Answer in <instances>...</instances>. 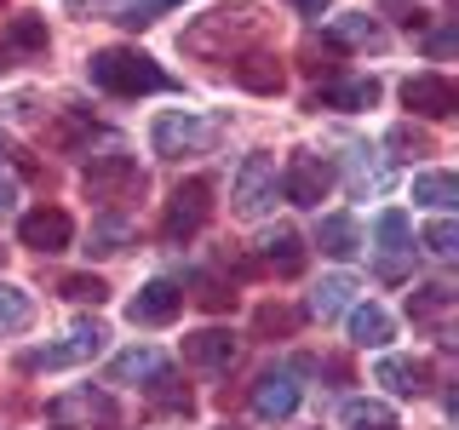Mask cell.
I'll return each mask as SVG.
<instances>
[{
  "label": "cell",
  "instance_id": "cell-25",
  "mask_svg": "<svg viewBox=\"0 0 459 430\" xmlns=\"http://www.w3.org/2000/svg\"><path fill=\"white\" fill-rule=\"evenodd\" d=\"M126 241H133V224L121 212H104V219H92V229H86V253H98V258L126 253Z\"/></svg>",
  "mask_w": 459,
  "mask_h": 430
},
{
  "label": "cell",
  "instance_id": "cell-8",
  "mask_svg": "<svg viewBox=\"0 0 459 430\" xmlns=\"http://www.w3.org/2000/svg\"><path fill=\"white\" fill-rule=\"evenodd\" d=\"M327 190H333V167H327L322 155L299 150L293 161H287V172H281V195L293 201V207H322Z\"/></svg>",
  "mask_w": 459,
  "mask_h": 430
},
{
  "label": "cell",
  "instance_id": "cell-24",
  "mask_svg": "<svg viewBox=\"0 0 459 430\" xmlns=\"http://www.w3.org/2000/svg\"><path fill=\"white\" fill-rule=\"evenodd\" d=\"M316 241H322L327 258H356V253H362V229H356L351 212H333V219H322Z\"/></svg>",
  "mask_w": 459,
  "mask_h": 430
},
{
  "label": "cell",
  "instance_id": "cell-9",
  "mask_svg": "<svg viewBox=\"0 0 459 430\" xmlns=\"http://www.w3.org/2000/svg\"><path fill=\"white\" fill-rule=\"evenodd\" d=\"M143 190V172L133 155H92L86 161V195H98V201H126V195H138Z\"/></svg>",
  "mask_w": 459,
  "mask_h": 430
},
{
  "label": "cell",
  "instance_id": "cell-35",
  "mask_svg": "<svg viewBox=\"0 0 459 430\" xmlns=\"http://www.w3.org/2000/svg\"><path fill=\"white\" fill-rule=\"evenodd\" d=\"M425 253L430 258H454L459 253V224L454 219H437V224L425 229Z\"/></svg>",
  "mask_w": 459,
  "mask_h": 430
},
{
  "label": "cell",
  "instance_id": "cell-26",
  "mask_svg": "<svg viewBox=\"0 0 459 430\" xmlns=\"http://www.w3.org/2000/svg\"><path fill=\"white\" fill-rule=\"evenodd\" d=\"M161 367H167V356L143 344V350H126V356H115V362H109V379H115V384H133V379H138V384H150Z\"/></svg>",
  "mask_w": 459,
  "mask_h": 430
},
{
  "label": "cell",
  "instance_id": "cell-13",
  "mask_svg": "<svg viewBox=\"0 0 459 430\" xmlns=\"http://www.w3.org/2000/svg\"><path fill=\"white\" fill-rule=\"evenodd\" d=\"M178 310H184V287H178V281H167V276L143 281V287H138V298L126 305V315H133V327H167Z\"/></svg>",
  "mask_w": 459,
  "mask_h": 430
},
{
  "label": "cell",
  "instance_id": "cell-32",
  "mask_svg": "<svg viewBox=\"0 0 459 430\" xmlns=\"http://www.w3.org/2000/svg\"><path fill=\"white\" fill-rule=\"evenodd\" d=\"M373 425H396L385 401H344V430H373Z\"/></svg>",
  "mask_w": 459,
  "mask_h": 430
},
{
  "label": "cell",
  "instance_id": "cell-39",
  "mask_svg": "<svg viewBox=\"0 0 459 430\" xmlns=\"http://www.w3.org/2000/svg\"><path fill=\"white\" fill-rule=\"evenodd\" d=\"M12 212H18V190L0 178V219H12Z\"/></svg>",
  "mask_w": 459,
  "mask_h": 430
},
{
  "label": "cell",
  "instance_id": "cell-3",
  "mask_svg": "<svg viewBox=\"0 0 459 430\" xmlns=\"http://www.w3.org/2000/svg\"><path fill=\"white\" fill-rule=\"evenodd\" d=\"M224 126L212 121V115H195V109H167L161 121L150 126V143L155 155H167V161H178V155H207L212 143H219Z\"/></svg>",
  "mask_w": 459,
  "mask_h": 430
},
{
  "label": "cell",
  "instance_id": "cell-37",
  "mask_svg": "<svg viewBox=\"0 0 459 430\" xmlns=\"http://www.w3.org/2000/svg\"><path fill=\"white\" fill-rule=\"evenodd\" d=\"M75 18H115V12L126 6V0H64Z\"/></svg>",
  "mask_w": 459,
  "mask_h": 430
},
{
  "label": "cell",
  "instance_id": "cell-1",
  "mask_svg": "<svg viewBox=\"0 0 459 430\" xmlns=\"http://www.w3.org/2000/svg\"><path fill=\"white\" fill-rule=\"evenodd\" d=\"M258 35H264V6L241 0V6H219L207 18H195L184 29V47L195 57H241Z\"/></svg>",
  "mask_w": 459,
  "mask_h": 430
},
{
  "label": "cell",
  "instance_id": "cell-2",
  "mask_svg": "<svg viewBox=\"0 0 459 430\" xmlns=\"http://www.w3.org/2000/svg\"><path fill=\"white\" fill-rule=\"evenodd\" d=\"M86 75H92L98 92L109 98H143V92H172V75L155 64L150 52L138 47H104L86 57Z\"/></svg>",
  "mask_w": 459,
  "mask_h": 430
},
{
  "label": "cell",
  "instance_id": "cell-20",
  "mask_svg": "<svg viewBox=\"0 0 459 430\" xmlns=\"http://www.w3.org/2000/svg\"><path fill=\"white\" fill-rule=\"evenodd\" d=\"M184 362L207 367V373H224L230 362H236V339H230L224 327H201V333L184 339Z\"/></svg>",
  "mask_w": 459,
  "mask_h": 430
},
{
  "label": "cell",
  "instance_id": "cell-14",
  "mask_svg": "<svg viewBox=\"0 0 459 430\" xmlns=\"http://www.w3.org/2000/svg\"><path fill=\"white\" fill-rule=\"evenodd\" d=\"M402 104H408L413 115H425V121H448V115L459 109V86L448 75H413L408 86H402Z\"/></svg>",
  "mask_w": 459,
  "mask_h": 430
},
{
  "label": "cell",
  "instance_id": "cell-6",
  "mask_svg": "<svg viewBox=\"0 0 459 430\" xmlns=\"http://www.w3.org/2000/svg\"><path fill=\"white\" fill-rule=\"evenodd\" d=\"M207 212H212V184H207V178H184L178 190H172V201H167L161 236H167V241H190L195 229L207 224Z\"/></svg>",
  "mask_w": 459,
  "mask_h": 430
},
{
  "label": "cell",
  "instance_id": "cell-10",
  "mask_svg": "<svg viewBox=\"0 0 459 430\" xmlns=\"http://www.w3.org/2000/svg\"><path fill=\"white\" fill-rule=\"evenodd\" d=\"M293 408H299V367L258 373V384H253V413H258V419H264V425H281Z\"/></svg>",
  "mask_w": 459,
  "mask_h": 430
},
{
  "label": "cell",
  "instance_id": "cell-27",
  "mask_svg": "<svg viewBox=\"0 0 459 430\" xmlns=\"http://www.w3.org/2000/svg\"><path fill=\"white\" fill-rule=\"evenodd\" d=\"M327 40H333V47H379V23L368 18V12H344V18H333L327 23Z\"/></svg>",
  "mask_w": 459,
  "mask_h": 430
},
{
  "label": "cell",
  "instance_id": "cell-23",
  "mask_svg": "<svg viewBox=\"0 0 459 430\" xmlns=\"http://www.w3.org/2000/svg\"><path fill=\"white\" fill-rule=\"evenodd\" d=\"M351 298H356V281L344 276V270H339V276H322L310 287V315H316V322H333V315L351 310Z\"/></svg>",
  "mask_w": 459,
  "mask_h": 430
},
{
  "label": "cell",
  "instance_id": "cell-21",
  "mask_svg": "<svg viewBox=\"0 0 459 430\" xmlns=\"http://www.w3.org/2000/svg\"><path fill=\"white\" fill-rule=\"evenodd\" d=\"M344 322H351V339L362 344V350H385L391 333H396L391 310H379V305H351V310H344Z\"/></svg>",
  "mask_w": 459,
  "mask_h": 430
},
{
  "label": "cell",
  "instance_id": "cell-22",
  "mask_svg": "<svg viewBox=\"0 0 459 430\" xmlns=\"http://www.w3.org/2000/svg\"><path fill=\"white\" fill-rule=\"evenodd\" d=\"M236 81L247 86V92H264V98H270V92H281L287 75H281V57H270V52H241V57H236Z\"/></svg>",
  "mask_w": 459,
  "mask_h": 430
},
{
  "label": "cell",
  "instance_id": "cell-17",
  "mask_svg": "<svg viewBox=\"0 0 459 430\" xmlns=\"http://www.w3.org/2000/svg\"><path fill=\"white\" fill-rule=\"evenodd\" d=\"M258 264L276 270V276H299V270H305V241H299V229H287V224L264 229V236H258Z\"/></svg>",
  "mask_w": 459,
  "mask_h": 430
},
{
  "label": "cell",
  "instance_id": "cell-36",
  "mask_svg": "<svg viewBox=\"0 0 459 430\" xmlns=\"http://www.w3.org/2000/svg\"><path fill=\"white\" fill-rule=\"evenodd\" d=\"M86 126H92V115H86V109H69L64 121L52 126V143H57V150H69V143H75V138L86 133Z\"/></svg>",
  "mask_w": 459,
  "mask_h": 430
},
{
  "label": "cell",
  "instance_id": "cell-44",
  "mask_svg": "<svg viewBox=\"0 0 459 430\" xmlns=\"http://www.w3.org/2000/svg\"><path fill=\"white\" fill-rule=\"evenodd\" d=\"M224 430H236V425H224Z\"/></svg>",
  "mask_w": 459,
  "mask_h": 430
},
{
  "label": "cell",
  "instance_id": "cell-12",
  "mask_svg": "<svg viewBox=\"0 0 459 430\" xmlns=\"http://www.w3.org/2000/svg\"><path fill=\"white\" fill-rule=\"evenodd\" d=\"M18 241L35 247V253H64L69 241H75V224H69L64 207H35V212L18 219Z\"/></svg>",
  "mask_w": 459,
  "mask_h": 430
},
{
  "label": "cell",
  "instance_id": "cell-7",
  "mask_svg": "<svg viewBox=\"0 0 459 430\" xmlns=\"http://www.w3.org/2000/svg\"><path fill=\"white\" fill-rule=\"evenodd\" d=\"M396 184V167L391 155H379L373 143H344V190H351L356 201L368 195H385Z\"/></svg>",
  "mask_w": 459,
  "mask_h": 430
},
{
  "label": "cell",
  "instance_id": "cell-38",
  "mask_svg": "<svg viewBox=\"0 0 459 430\" xmlns=\"http://www.w3.org/2000/svg\"><path fill=\"white\" fill-rule=\"evenodd\" d=\"M293 322H299L293 310H276V305L258 310V333H293Z\"/></svg>",
  "mask_w": 459,
  "mask_h": 430
},
{
  "label": "cell",
  "instance_id": "cell-40",
  "mask_svg": "<svg viewBox=\"0 0 459 430\" xmlns=\"http://www.w3.org/2000/svg\"><path fill=\"white\" fill-rule=\"evenodd\" d=\"M454 47H459V35H454V29H442V35H430V52H437V57H442V52H454Z\"/></svg>",
  "mask_w": 459,
  "mask_h": 430
},
{
  "label": "cell",
  "instance_id": "cell-11",
  "mask_svg": "<svg viewBox=\"0 0 459 430\" xmlns=\"http://www.w3.org/2000/svg\"><path fill=\"white\" fill-rule=\"evenodd\" d=\"M373 241H379V276H385V281H408V264H413L408 219H402V212H379Z\"/></svg>",
  "mask_w": 459,
  "mask_h": 430
},
{
  "label": "cell",
  "instance_id": "cell-34",
  "mask_svg": "<svg viewBox=\"0 0 459 430\" xmlns=\"http://www.w3.org/2000/svg\"><path fill=\"white\" fill-rule=\"evenodd\" d=\"M150 396L161 401L167 413H190V391H178V379H172L167 367H161V373H155V379H150Z\"/></svg>",
  "mask_w": 459,
  "mask_h": 430
},
{
  "label": "cell",
  "instance_id": "cell-18",
  "mask_svg": "<svg viewBox=\"0 0 459 430\" xmlns=\"http://www.w3.org/2000/svg\"><path fill=\"white\" fill-rule=\"evenodd\" d=\"M373 379L391 396H425L430 391V362H420V356H385V362L373 367Z\"/></svg>",
  "mask_w": 459,
  "mask_h": 430
},
{
  "label": "cell",
  "instance_id": "cell-16",
  "mask_svg": "<svg viewBox=\"0 0 459 430\" xmlns=\"http://www.w3.org/2000/svg\"><path fill=\"white\" fill-rule=\"evenodd\" d=\"M40 52H47V18H35V12L12 18L6 35H0V75L12 64H23V57H40Z\"/></svg>",
  "mask_w": 459,
  "mask_h": 430
},
{
  "label": "cell",
  "instance_id": "cell-33",
  "mask_svg": "<svg viewBox=\"0 0 459 430\" xmlns=\"http://www.w3.org/2000/svg\"><path fill=\"white\" fill-rule=\"evenodd\" d=\"M57 293H64L69 305H104L109 287L98 281V276H64V281H57Z\"/></svg>",
  "mask_w": 459,
  "mask_h": 430
},
{
  "label": "cell",
  "instance_id": "cell-31",
  "mask_svg": "<svg viewBox=\"0 0 459 430\" xmlns=\"http://www.w3.org/2000/svg\"><path fill=\"white\" fill-rule=\"evenodd\" d=\"M391 150H396V155H408V161H413V155H430V150H437V138H430L425 126L402 121V126H391Z\"/></svg>",
  "mask_w": 459,
  "mask_h": 430
},
{
  "label": "cell",
  "instance_id": "cell-43",
  "mask_svg": "<svg viewBox=\"0 0 459 430\" xmlns=\"http://www.w3.org/2000/svg\"><path fill=\"white\" fill-rule=\"evenodd\" d=\"M373 430H396V425H373Z\"/></svg>",
  "mask_w": 459,
  "mask_h": 430
},
{
  "label": "cell",
  "instance_id": "cell-41",
  "mask_svg": "<svg viewBox=\"0 0 459 430\" xmlns=\"http://www.w3.org/2000/svg\"><path fill=\"white\" fill-rule=\"evenodd\" d=\"M293 6L305 12V18H322V12H327V0H293Z\"/></svg>",
  "mask_w": 459,
  "mask_h": 430
},
{
  "label": "cell",
  "instance_id": "cell-15",
  "mask_svg": "<svg viewBox=\"0 0 459 430\" xmlns=\"http://www.w3.org/2000/svg\"><path fill=\"white\" fill-rule=\"evenodd\" d=\"M52 419H81L86 430H115L121 425V408H115V401L104 396V391H75V396H57L52 401Z\"/></svg>",
  "mask_w": 459,
  "mask_h": 430
},
{
  "label": "cell",
  "instance_id": "cell-29",
  "mask_svg": "<svg viewBox=\"0 0 459 430\" xmlns=\"http://www.w3.org/2000/svg\"><path fill=\"white\" fill-rule=\"evenodd\" d=\"M29 322H35V298H29L23 287L0 281V333H23Z\"/></svg>",
  "mask_w": 459,
  "mask_h": 430
},
{
  "label": "cell",
  "instance_id": "cell-42",
  "mask_svg": "<svg viewBox=\"0 0 459 430\" xmlns=\"http://www.w3.org/2000/svg\"><path fill=\"white\" fill-rule=\"evenodd\" d=\"M6 161H18V150H12V143L0 138V167H6Z\"/></svg>",
  "mask_w": 459,
  "mask_h": 430
},
{
  "label": "cell",
  "instance_id": "cell-4",
  "mask_svg": "<svg viewBox=\"0 0 459 430\" xmlns=\"http://www.w3.org/2000/svg\"><path fill=\"white\" fill-rule=\"evenodd\" d=\"M281 195V172L270 155H247V161L236 167V190H230V207H236V219H264L270 207H276Z\"/></svg>",
  "mask_w": 459,
  "mask_h": 430
},
{
  "label": "cell",
  "instance_id": "cell-30",
  "mask_svg": "<svg viewBox=\"0 0 459 430\" xmlns=\"http://www.w3.org/2000/svg\"><path fill=\"white\" fill-rule=\"evenodd\" d=\"M448 305H454V287H448V281H430V287H420V293L408 298L413 322H430V315H442Z\"/></svg>",
  "mask_w": 459,
  "mask_h": 430
},
{
  "label": "cell",
  "instance_id": "cell-28",
  "mask_svg": "<svg viewBox=\"0 0 459 430\" xmlns=\"http://www.w3.org/2000/svg\"><path fill=\"white\" fill-rule=\"evenodd\" d=\"M413 201L448 212V207H459V178H448V172H420V178H413Z\"/></svg>",
  "mask_w": 459,
  "mask_h": 430
},
{
  "label": "cell",
  "instance_id": "cell-5",
  "mask_svg": "<svg viewBox=\"0 0 459 430\" xmlns=\"http://www.w3.org/2000/svg\"><path fill=\"white\" fill-rule=\"evenodd\" d=\"M104 344H109V327H104V322H75L64 344H47V350H29V356H23V367H29V373L81 367V362H92V356H104Z\"/></svg>",
  "mask_w": 459,
  "mask_h": 430
},
{
  "label": "cell",
  "instance_id": "cell-19",
  "mask_svg": "<svg viewBox=\"0 0 459 430\" xmlns=\"http://www.w3.org/2000/svg\"><path fill=\"white\" fill-rule=\"evenodd\" d=\"M310 104H316V109H373V104H379V81H373V75L327 81V86H316Z\"/></svg>",
  "mask_w": 459,
  "mask_h": 430
}]
</instances>
